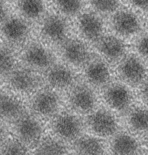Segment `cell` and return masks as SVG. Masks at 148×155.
I'll use <instances>...</instances> for the list:
<instances>
[{"label":"cell","instance_id":"6da1fadb","mask_svg":"<svg viewBox=\"0 0 148 155\" xmlns=\"http://www.w3.org/2000/svg\"><path fill=\"white\" fill-rule=\"evenodd\" d=\"M90 130L97 136L103 137L115 134L117 124L115 117L107 110H99L91 114L88 118Z\"/></svg>","mask_w":148,"mask_h":155},{"label":"cell","instance_id":"7a4b0ae2","mask_svg":"<svg viewBox=\"0 0 148 155\" xmlns=\"http://www.w3.org/2000/svg\"><path fill=\"white\" fill-rule=\"evenodd\" d=\"M103 98L108 106L119 112L126 110L132 101L129 89L124 85L119 84L108 86L104 92Z\"/></svg>","mask_w":148,"mask_h":155},{"label":"cell","instance_id":"3957f363","mask_svg":"<svg viewBox=\"0 0 148 155\" xmlns=\"http://www.w3.org/2000/svg\"><path fill=\"white\" fill-rule=\"evenodd\" d=\"M119 73L122 79L128 84L135 85L143 80L145 70L143 64L137 58L128 57L119 67Z\"/></svg>","mask_w":148,"mask_h":155},{"label":"cell","instance_id":"277c9868","mask_svg":"<svg viewBox=\"0 0 148 155\" xmlns=\"http://www.w3.org/2000/svg\"><path fill=\"white\" fill-rule=\"evenodd\" d=\"M112 24L117 32L125 36L135 34L140 27L139 21L136 16L125 11L116 13L112 20Z\"/></svg>","mask_w":148,"mask_h":155},{"label":"cell","instance_id":"5b68a950","mask_svg":"<svg viewBox=\"0 0 148 155\" xmlns=\"http://www.w3.org/2000/svg\"><path fill=\"white\" fill-rule=\"evenodd\" d=\"M72 101L74 106L84 113H89L95 108L96 98L92 91L87 86H81L73 93Z\"/></svg>","mask_w":148,"mask_h":155},{"label":"cell","instance_id":"8992f818","mask_svg":"<svg viewBox=\"0 0 148 155\" xmlns=\"http://www.w3.org/2000/svg\"><path fill=\"white\" fill-rule=\"evenodd\" d=\"M99 51L106 58L111 61L118 60L124 54V45L120 40L112 35L103 38L99 41Z\"/></svg>","mask_w":148,"mask_h":155},{"label":"cell","instance_id":"52a82bcc","mask_svg":"<svg viewBox=\"0 0 148 155\" xmlns=\"http://www.w3.org/2000/svg\"><path fill=\"white\" fill-rule=\"evenodd\" d=\"M79 26L84 35L91 41L99 39L103 31L101 19L91 13H86L82 16L79 20Z\"/></svg>","mask_w":148,"mask_h":155},{"label":"cell","instance_id":"ba28073f","mask_svg":"<svg viewBox=\"0 0 148 155\" xmlns=\"http://www.w3.org/2000/svg\"><path fill=\"white\" fill-rule=\"evenodd\" d=\"M86 73L89 82L97 86L104 84L109 80V69L105 64L101 61H95L90 64Z\"/></svg>","mask_w":148,"mask_h":155},{"label":"cell","instance_id":"9c48e42d","mask_svg":"<svg viewBox=\"0 0 148 155\" xmlns=\"http://www.w3.org/2000/svg\"><path fill=\"white\" fill-rule=\"evenodd\" d=\"M56 126L59 134L68 138L75 137L79 134L81 130L79 120L70 115L59 117L57 120Z\"/></svg>","mask_w":148,"mask_h":155},{"label":"cell","instance_id":"30bf717a","mask_svg":"<svg viewBox=\"0 0 148 155\" xmlns=\"http://www.w3.org/2000/svg\"><path fill=\"white\" fill-rule=\"evenodd\" d=\"M138 147L136 141L132 137L125 134L118 135L111 143L112 151L116 154H134L137 152Z\"/></svg>","mask_w":148,"mask_h":155},{"label":"cell","instance_id":"8fae6325","mask_svg":"<svg viewBox=\"0 0 148 155\" xmlns=\"http://www.w3.org/2000/svg\"><path fill=\"white\" fill-rule=\"evenodd\" d=\"M65 55L70 62L79 65L83 64L87 61L89 53L83 44L78 41H73L66 48Z\"/></svg>","mask_w":148,"mask_h":155},{"label":"cell","instance_id":"7c38bea8","mask_svg":"<svg viewBox=\"0 0 148 155\" xmlns=\"http://www.w3.org/2000/svg\"><path fill=\"white\" fill-rule=\"evenodd\" d=\"M49 84L54 88L62 89L69 86L72 81L70 71L62 67H58L52 69L48 77Z\"/></svg>","mask_w":148,"mask_h":155},{"label":"cell","instance_id":"4fadbf2b","mask_svg":"<svg viewBox=\"0 0 148 155\" xmlns=\"http://www.w3.org/2000/svg\"><path fill=\"white\" fill-rule=\"evenodd\" d=\"M58 106L56 97L52 93L45 92L38 96L34 107L38 112L43 115H49L55 112Z\"/></svg>","mask_w":148,"mask_h":155},{"label":"cell","instance_id":"5bb4252c","mask_svg":"<svg viewBox=\"0 0 148 155\" xmlns=\"http://www.w3.org/2000/svg\"><path fill=\"white\" fill-rule=\"evenodd\" d=\"M77 148L79 152L82 154H103L104 152V148L100 141L90 136L81 138L78 143Z\"/></svg>","mask_w":148,"mask_h":155},{"label":"cell","instance_id":"9a60e30c","mask_svg":"<svg viewBox=\"0 0 148 155\" xmlns=\"http://www.w3.org/2000/svg\"><path fill=\"white\" fill-rule=\"evenodd\" d=\"M25 58L28 62L39 67H46L50 62L48 53L45 49L39 47H34L28 49Z\"/></svg>","mask_w":148,"mask_h":155},{"label":"cell","instance_id":"2e32d148","mask_svg":"<svg viewBox=\"0 0 148 155\" xmlns=\"http://www.w3.org/2000/svg\"><path fill=\"white\" fill-rule=\"evenodd\" d=\"M129 123L131 128L135 130H148V109L143 108L135 109L130 115Z\"/></svg>","mask_w":148,"mask_h":155},{"label":"cell","instance_id":"e0dca14e","mask_svg":"<svg viewBox=\"0 0 148 155\" xmlns=\"http://www.w3.org/2000/svg\"><path fill=\"white\" fill-rule=\"evenodd\" d=\"M44 28L47 35L55 39L61 38L65 31L62 21L55 17L49 18L47 20L44 25Z\"/></svg>","mask_w":148,"mask_h":155},{"label":"cell","instance_id":"ac0fdd59","mask_svg":"<svg viewBox=\"0 0 148 155\" xmlns=\"http://www.w3.org/2000/svg\"><path fill=\"white\" fill-rule=\"evenodd\" d=\"M4 31L10 38L17 39L22 36L27 30L25 24L18 19H12L4 25Z\"/></svg>","mask_w":148,"mask_h":155},{"label":"cell","instance_id":"d6986e66","mask_svg":"<svg viewBox=\"0 0 148 155\" xmlns=\"http://www.w3.org/2000/svg\"><path fill=\"white\" fill-rule=\"evenodd\" d=\"M19 132L25 140H31L37 137L41 132L39 124L31 120H24L20 124Z\"/></svg>","mask_w":148,"mask_h":155},{"label":"cell","instance_id":"ffe728a7","mask_svg":"<svg viewBox=\"0 0 148 155\" xmlns=\"http://www.w3.org/2000/svg\"><path fill=\"white\" fill-rule=\"evenodd\" d=\"M20 111L19 105L13 99L5 96L1 97V112L3 116L13 118L18 114Z\"/></svg>","mask_w":148,"mask_h":155},{"label":"cell","instance_id":"44dd1931","mask_svg":"<svg viewBox=\"0 0 148 155\" xmlns=\"http://www.w3.org/2000/svg\"><path fill=\"white\" fill-rule=\"evenodd\" d=\"M23 12L28 16L37 17L42 12L43 9L42 3L39 1H25L22 5Z\"/></svg>","mask_w":148,"mask_h":155},{"label":"cell","instance_id":"7402d4cb","mask_svg":"<svg viewBox=\"0 0 148 155\" xmlns=\"http://www.w3.org/2000/svg\"><path fill=\"white\" fill-rule=\"evenodd\" d=\"M57 4L62 11L70 15L76 13L81 7V2L78 1L60 0L57 1Z\"/></svg>","mask_w":148,"mask_h":155},{"label":"cell","instance_id":"603a6c76","mask_svg":"<svg viewBox=\"0 0 148 155\" xmlns=\"http://www.w3.org/2000/svg\"><path fill=\"white\" fill-rule=\"evenodd\" d=\"M91 5L97 10L103 12H109L117 8L119 3L116 1H96L91 2Z\"/></svg>","mask_w":148,"mask_h":155},{"label":"cell","instance_id":"cb8c5ba5","mask_svg":"<svg viewBox=\"0 0 148 155\" xmlns=\"http://www.w3.org/2000/svg\"><path fill=\"white\" fill-rule=\"evenodd\" d=\"M31 81L29 77L23 75H18L14 77L12 80L13 86L17 90H26L31 86Z\"/></svg>","mask_w":148,"mask_h":155},{"label":"cell","instance_id":"d4e9b609","mask_svg":"<svg viewBox=\"0 0 148 155\" xmlns=\"http://www.w3.org/2000/svg\"><path fill=\"white\" fill-rule=\"evenodd\" d=\"M136 48L140 54L148 58V36L140 40L137 43Z\"/></svg>","mask_w":148,"mask_h":155},{"label":"cell","instance_id":"484cf974","mask_svg":"<svg viewBox=\"0 0 148 155\" xmlns=\"http://www.w3.org/2000/svg\"><path fill=\"white\" fill-rule=\"evenodd\" d=\"M141 93L142 97L148 102V81L142 87Z\"/></svg>","mask_w":148,"mask_h":155},{"label":"cell","instance_id":"4316f807","mask_svg":"<svg viewBox=\"0 0 148 155\" xmlns=\"http://www.w3.org/2000/svg\"><path fill=\"white\" fill-rule=\"evenodd\" d=\"M133 3L136 6L143 9L148 8V1H135Z\"/></svg>","mask_w":148,"mask_h":155},{"label":"cell","instance_id":"83f0119b","mask_svg":"<svg viewBox=\"0 0 148 155\" xmlns=\"http://www.w3.org/2000/svg\"><path fill=\"white\" fill-rule=\"evenodd\" d=\"M147 140V144L148 145V137H147V140Z\"/></svg>","mask_w":148,"mask_h":155}]
</instances>
